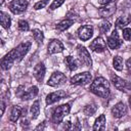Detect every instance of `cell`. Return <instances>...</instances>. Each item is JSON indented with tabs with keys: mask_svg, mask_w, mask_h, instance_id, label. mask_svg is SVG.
I'll use <instances>...</instances> for the list:
<instances>
[{
	"mask_svg": "<svg viewBox=\"0 0 131 131\" xmlns=\"http://www.w3.org/2000/svg\"><path fill=\"white\" fill-rule=\"evenodd\" d=\"M30 47H31V43L30 42H25V43L19 44L17 47L12 49L11 51H9L2 58L1 68L3 70H8V69L11 68V66L14 61H20L24 58V56L28 53Z\"/></svg>",
	"mask_w": 131,
	"mask_h": 131,
	"instance_id": "cell-1",
	"label": "cell"
},
{
	"mask_svg": "<svg viewBox=\"0 0 131 131\" xmlns=\"http://www.w3.org/2000/svg\"><path fill=\"white\" fill-rule=\"evenodd\" d=\"M90 91L97 96L107 98L110 95V83L103 77H98L90 85Z\"/></svg>",
	"mask_w": 131,
	"mask_h": 131,
	"instance_id": "cell-2",
	"label": "cell"
},
{
	"mask_svg": "<svg viewBox=\"0 0 131 131\" xmlns=\"http://www.w3.org/2000/svg\"><path fill=\"white\" fill-rule=\"evenodd\" d=\"M71 106L70 103H66V104H61L59 106H57L52 114V121L55 124H58L62 121V119L64 118V116H67L70 113Z\"/></svg>",
	"mask_w": 131,
	"mask_h": 131,
	"instance_id": "cell-3",
	"label": "cell"
},
{
	"mask_svg": "<svg viewBox=\"0 0 131 131\" xmlns=\"http://www.w3.org/2000/svg\"><path fill=\"white\" fill-rule=\"evenodd\" d=\"M92 76L89 72H84V73H80L75 75L74 77H72L71 79V84L74 85H86L89 82H91Z\"/></svg>",
	"mask_w": 131,
	"mask_h": 131,
	"instance_id": "cell-4",
	"label": "cell"
},
{
	"mask_svg": "<svg viewBox=\"0 0 131 131\" xmlns=\"http://www.w3.org/2000/svg\"><path fill=\"white\" fill-rule=\"evenodd\" d=\"M27 7H28L27 0H12L9 3V9L14 14L24 12L27 9Z\"/></svg>",
	"mask_w": 131,
	"mask_h": 131,
	"instance_id": "cell-5",
	"label": "cell"
},
{
	"mask_svg": "<svg viewBox=\"0 0 131 131\" xmlns=\"http://www.w3.org/2000/svg\"><path fill=\"white\" fill-rule=\"evenodd\" d=\"M66 80H67V78H66V76H64L62 73H60V72H54V73L51 75V77L49 78L47 84H48L49 86L56 87V86L62 85V84L66 82Z\"/></svg>",
	"mask_w": 131,
	"mask_h": 131,
	"instance_id": "cell-6",
	"label": "cell"
},
{
	"mask_svg": "<svg viewBox=\"0 0 131 131\" xmlns=\"http://www.w3.org/2000/svg\"><path fill=\"white\" fill-rule=\"evenodd\" d=\"M78 55H79V59L80 61L86 66V67H91L92 64V60L90 57L89 52L87 51V49L84 46H78Z\"/></svg>",
	"mask_w": 131,
	"mask_h": 131,
	"instance_id": "cell-7",
	"label": "cell"
},
{
	"mask_svg": "<svg viewBox=\"0 0 131 131\" xmlns=\"http://www.w3.org/2000/svg\"><path fill=\"white\" fill-rule=\"evenodd\" d=\"M93 35V28L90 25H85L79 28L78 30V36L82 41L89 40Z\"/></svg>",
	"mask_w": 131,
	"mask_h": 131,
	"instance_id": "cell-8",
	"label": "cell"
},
{
	"mask_svg": "<svg viewBox=\"0 0 131 131\" xmlns=\"http://www.w3.org/2000/svg\"><path fill=\"white\" fill-rule=\"evenodd\" d=\"M122 44V41L120 40L119 38V34L117 31H114L112 33V35L107 38V45L111 49H117L121 46Z\"/></svg>",
	"mask_w": 131,
	"mask_h": 131,
	"instance_id": "cell-9",
	"label": "cell"
},
{
	"mask_svg": "<svg viewBox=\"0 0 131 131\" xmlns=\"http://www.w3.org/2000/svg\"><path fill=\"white\" fill-rule=\"evenodd\" d=\"M90 48L95 52H102V51L105 50L106 44H105V42L103 41V39L101 37H97L90 44Z\"/></svg>",
	"mask_w": 131,
	"mask_h": 131,
	"instance_id": "cell-10",
	"label": "cell"
},
{
	"mask_svg": "<svg viewBox=\"0 0 131 131\" xmlns=\"http://www.w3.org/2000/svg\"><path fill=\"white\" fill-rule=\"evenodd\" d=\"M64 96H67V93L62 90H58V91H55V92H52L50 94L47 95L46 97V103L47 104H52L60 99H62Z\"/></svg>",
	"mask_w": 131,
	"mask_h": 131,
	"instance_id": "cell-11",
	"label": "cell"
},
{
	"mask_svg": "<svg viewBox=\"0 0 131 131\" xmlns=\"http://www.w3.org/2000/svg\"><path fill=\"white\" fill-rule=\"evenodd\" d=\"M63 50V45L62 43L57 40V39H53L49 42L48 44V52L50 54H54V53H59Z\"/></svg>",
	"mask_w": 131,
	"mask_h": 131,
	"instance_id": "cell-12",
	"label": "cell"
},
{
	"mask_svg": "<svg viewBox=\"0 0 131 131\" xmlns=\"http://www.w3.org/2000/svg\"><path fill=\"white\" fill-rule=\"evenodd\" d=\"M127 113V107L123 102H118L112 108V114L115 118H122Z\"/></svg>",
	"mask_w": 131,
	"mask_h": 131,
	"instance_id": "cell-13",
	"label": "cell"
},
{
	"mask_svg": "<svg viewBox=\"0 0 131 131\" xmlns=\"http://www.w3.org/2000/svg\"><path fill=\"white\" fill-rule=\"evenodd\" d=\"M116 11V4L115 3H110V4H106V6L104 7H101L99 9V14L102 16V17H108L111 15H113Z\"/></svg>",
	"mask_w": 131,
	"mask_h": 131,
	"instance_id": "cell-14",
	"label": "cell"
},
{
	"mask_svg": "<svg viewBox=\"0 0 131 131\" xmlns=\"http://www.w3.org/2000/svg\"><path fill=\"white\" fill-rule=\"evenodd\" d=\"M44 75H45V67L42 62H40L34 68V76L39 82H42Z\"/></svg>",
	"mask_w": 131,
	"mask_h": 131,
	"instance_id": "cell-15",
	"label": "cell"
},
{
	"mask_svg": "<svg viewBox=\"0 0 131 131\" xmlns=\"http://www.w3.org/2000/svg\"><path fill=\"white\" fill-rule=\"evenodd\" d=\"M112 82L114 84V86L118 89V90H124L127 87V82L125 80H123L122 78L118 77L117 75H113L112 76Z\"/></svg>",
	"mask_w": 131,
	"mask_h": 131,
	"instance_id": "cell-16",
	"label": "cell"
},
{
	"mask_svg": "<svg viewBox=\"0 0 131 131\" xmlns=\"http://www.w3.org/2000/svg\"><path fill=\"white\" fill-rule=\"evenodd\" d=\"M37 94H38V88L36 86H32V87L29 88V90H27L26 92H24L20 97H21L23 100H29V99L35 97Z\"/></svg>",
	"mask_w": 131,
	"mask_h": 131,
	"instance_id": "cell-17",
	"label": "cell"
},
{
	"mask_svg": "<svg viewBox=\"0 0 131 131\" xmlns=\"http://www.w3.org/2000/svg\"><path fill=\"white\" fill-rule=\"evenodd\" d=\"M105 129V117L104 115H100L96 120L93 125V130H104Z\"/></svg>",
	"mask_w": 131,
	"mask_h": 131,
	"instance_id": "cell-18",
	"label": "cell"
},
{
	"mask_svg": "<svg viewBox=\"0 0 131 131\" xmlns=\"http://www.w3.org/2000/svg\"><path fill=\"white\" fill-rule=\"evenodd\" d=\"M131 21V17L130 15H124V16H120L117 21H116V27L118 29H123L125 28L127 25H129V23Z\"/></svg>",
	"mask_w": 131,
	"mask_h": 131,
	"instance_id": "cell-19",
	"label": "cell"
},
{
	"mask_svg": "<svg viewBox=\"0 0 131 131\" xmlns=\"http://www.w3.org/2000/svg\"><path fill=\"white\" fill-rule=\"evenodd\" d=\"M64 63L70 71H75L78 69V61L71 55H69L64 58Z\"/></svg>",
	"mask_w": 131,
	"mask_h": 131,
	"instance_id": "cell-20",
	"label": "cell"
},
{
	"mask_svg": "<svg viewBox=\"0 0 131 131\" xmlns=\"http://www.w3.org/2000/svg\"><path fill=\"white\" fill-rule=\"evenodd\" d=\"M20 115H21V108L19 106H17V105H14L12 107V110H11L9 119H10L11 122H16L18 120V118L20 117Z\"/></svg>",
	"mask_w": 131,
	"mask_h": 131,
	"instance_id": "cell-21",
	"label": "cell"
},
{
	"mask_svg": "<svg viewBox=\"0 0 131 131\" xmlns=\"http://www.w3.org/2000/svg\"><path fill=\"white\" fill-rule=\"evenodd\" d=\"M0 21H1V25L3 28L5 29H8L10 27V24H11V20H10V17L7 13L1 11L0 12Z\"/></svg>",
	"mask_w": 131,
	"mask_h": 131,
	"instance_id": "cell-22",
	"label": "cell"
},
{
	"mask_svg": "<svg viewBox=\"0 0 131 131\" xmlns=\"http://www.w3.org/2000/svg\"><path fill=\"white\" fill-rule=\"evenodd\" d=\"M73 23H74V20H72V19H63L59 24L56 25V30L57 31H60V32L66 31L67 29H69L73 25Z\"/></svg>",
	"mask_w": 131,
	"mask_h": 131,
	"instance_id": "cell-23",
	"label": "cell"
},
{
	"mask_svg": "<svg viewBox=\"0 0 131 131\" xmlns=\"http://www.w3.org/2000/svg\"><path fill=\"white\" fill-rule=\"evenodd\" d=\"M39 113H40V106H39V101L36 100L32 106H31V115H32V118L33 119H36L38 116H39Z\"/></svg>",
	"mask_w": 131,
	"mask_h": 131,
	"instance_id": "cell-24",
	"label": "cell"
},
{
	"mask_svg": "<svg viewBox=\"0 0 131 131\" xmlns=\"http://www.w3.org/2000/svg\"><path fill=\"white\" fill-rule=\"evenodd\" d=\"M113 66L115 70L117 71H122L123 70V59L120 56H115L113 59Z\"/></svg>",
	"mask_w": 131,
	"mask_h": 131,
	"instance_id": "cell-25",
	"label": "cell"
},
{
	"mask_svg": "<svg viewBox=\"0 0 131 131\" xmlns=\"http://www.w3.org/2000/svg\"><path fill=\"white\" fill-rule=\"evenodd\" d=\"M33 37L35 39V41L38 43V44H41L43 42V39H44V35L43 33L40 31V30H34L33 31Z\"/></svg>",
	"mask_w": 131,
	"mask_h": 131,
	"instance_id": "cell-26",
	"label": "cell"
},
{
	"mask_svg": "<svg viewBox=\"0 0 131 131\" xmlns=\"http://www.w3.org/2000/svg\"><path fill=\"white\" fill-rule=\"evenodd\" d=\"M96 112V105L95 104H88L84 107V114L87 116H92Z\"/></svg>",
	"mask_w": 131,
	"mask_h": 131,
	"instance_id": "cell-27",
	"label": "cell"
},
{
	"mask_svg": "<svg viewBox=\"0 0 131 131\" xmlns=\"http://www.w3.org/2000/svg\"><path fill=\"white\" fill-rule=\"evenodd\" d=\"M18 29L20 31H23V32L28 31L29 30V24H28V21L27 20H24V19L19 20L18 21Z\"/></svg>",
	"mask_w": 131,
	"mask_h": 131,
	"instance_id": "cell-28",
	"label": "cell"
},
{
	"mask_svg": "<svg viewBox=\"0 0 131 131\" xmlns=\"http://www.w3.org/2000/svg\"><path fill=\"white\" fill-rule=\"evenodd\" d=\"M48 2H49V0H41V1H39V2H37V3L35 4L34 8H35L36 10L41 9V8H44V7L47 5V3H48Z\"/></svg>",
	"mask_w": 131,
	"mask_h": 131,
	"instance_id": "cell-29",
	"label": "cell"
},
{
	"mask_svg": "<svg viewBox=\"0 0 131 131\" xmlns=\"http://www.w3.org/2000/svg\"><path fill=\"white\" fill-rule=\"evenodd\" d=\"M123 37L126 41H131V29L125 28L123 30Z\"/></svg>",
	"mask_w": 131,
	"mask_h": 131,
	"instance_id": "cell-30",
	"label": "cell"
},
{
	"mask_svg": "<svg viewBox=\"0 0 131 131\" xmlns=\"http://www.w3.org/2000/svg\"><path fill=\"white\" fill-rule=\"evenodd\" d=\"M110 28H111L110 23H108V21H103V23L100 25L99 30H100V32H101V33H106V32L110 30Z\"/></svg>",
	"mask_w": 131,
	"mask_h": 131,
	"instance_id": "cell-31",
	"label": "cell"
},
{
	"mask_svg": "<svg viewBox=\"0 0 131 131\" xmlns=\"http://www.w3.org/2000/svg\"><path fill=\"white\" fill-rule=\"evenodd\" d=\"M63 2H64V0H54V1L52 2V4L50 5V9H51V10H53V9H55V8L59 7Z\"/></svg>",
	"mask_w": 131,
	"mask_h": 131,
	"instance_id": "cell-32",
	"label": "cell"
},
{
	"mask_svg": "<svg viewBox=\"0 0 131 131\" xmlns=\"http://www.w3.org/2000/svg\"><path fill=\"white\" fill-rule=\"evenodd\" d=\"M114 0H98V3L101 4V5H106V4H110L112 3Z\"/></svg>",
	"mask_w": 131,
	"mask_h": 131,
	"instance_id": "cell-33",
	"label": "cell"
},
{
	"mask_svg": "<svg viewBox=\"0 0 131 131\" xmlns=\"http://www.w3.org/2000/svg\"><path fill=\"white\" fill-rule=\"evenodd\" d=\"M126 66H127V68H128V71L131 73V58H129V59L127 60V62H126Z\"/></svg>",
	"mask_w": 131,
	"mask_h": 131,
	"instance_id": "cell-34",
	"label": "cell"
},
{
	"mask_svg": "<svg viewBox=\"0 0 131 131\" xmlns=\"http://www.w3.org/2000/svg\"><path fill=\"white\" fill-rule=\"evenodd\" d=\"M71 125H72V123H71L70 121H68V122H67V124H64L63 128H64V129H71Z\"/></svg>",
	"mask_w": 131,
	"mask_h": 131,
	"instance_id": "cell-35",
	"label": "cell"
},
{
	"mask_svg": "<svg viewBox=\"0 0 131 131\" xmlns=\"http://www.w3.org/2000/svg\"><path fill=\"white\" fill-rule=\"evenodd\" d=\"M1 108H2V110H1V114H3V113H4V110H5V103H4L3 100L1 101Z\"/></svg>",
	"mask_w": 131,
	"mask_h": 131,
	"instance_id": "cell-36",
	"label": "cell"
},
{
	"mask_svg": "<svg viewBox=\"0 0 131 131\" xmlns=\"http://www.w3.org/2000/svg\"><path fill=\"white\" fill-rule=\"evenodd\" d=\"M44 128V123H43V125H39L37 128H36V130H39V129H43Z\"/></svg>",
	"mask_w": 131,
	"mask_h": 131,
	"instance_id": "cell-37",
	"label": "cell"
},
{
	"mask_svg": "<svg viewBox=\"0 0 131 131\" xmlns=\"http://www.w3.org/2000/svg\"><path fill=\"white\" fill-rule=\"evenodd\" d=\"M129 104H130V105H131V96H130V97H129Z\"/></svg>",
	"mask_w": 131,
	"mask_h": 131,
	"instance_id": "cell-38",
	"label": "cell"
},
{
	"mask_svg": "<svg viewBox=\"0 0 131 131\" xmlns=\"http://www.w3.org/2000/svg\"><path fill=\"white\" fill-rule=\"evenodd\" d=\"M4 1H5V0H1V2H0V3H1V4H3V2H4Z\"/></svg>",
	"mask_w": 131,
	"mask_h": 131,
	"instance_id": "cell-39",
	"label": "cell"
}]
</instances>
